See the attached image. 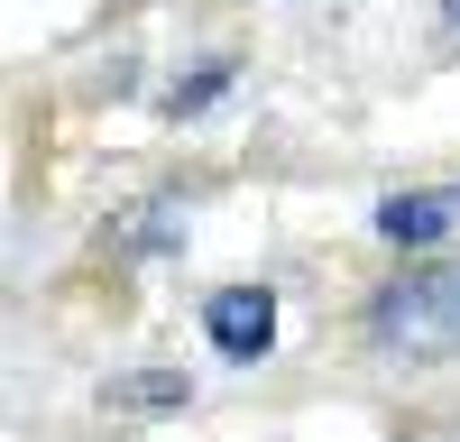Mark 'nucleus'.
Instances as JSON below:
<instances>
[{
    "label": "nucleus",
    "mask_w": 460,
    "mask_h": 442,
    "mask_svg": "<svg viewBox=\"0 0 460 442\" xmlns=\"http://www.w3.org/2000/svg\"><path fill=\"white\" fill-rule=\"evenodd\" d=\"M368 350L433 368L460 359V258H424V268H396L387 286L368 295Z\"/></svg>",
    "instance_id": "f257e3e1"
},
{
    "label": "nucleus",
    "mask_w": 460,
    "mask_h": 442,
    "mask_svg": "<svg viewBox=\"0 0 460 442\" xmlns=\"http://www.w3.org/2000/svg\"><path fill=\"white\" fill-rule=\"evenodd\" d=\"M368 231L387 249H442V240H460V184H405V194L377 203Z\"/></svg>",
    "instance_id": "f03ea898"
},
{
    "label": "nucleus",
    "mask_w": 460,
    "mask_h": 442,
    "mask_svg": "<svg viewBox=\"0 0 460 442\" xmlns=\"http://www.w3.org/2000/svg\"><path fill=\"white\" fill-rule=\"evenodd\" d=\"M203 332H212L221 359H267L277 350V295L267 286H221L203 305Z\"/></svg>",
    "instance_id": "7ed1b4c3"
},
{
    "label": "nucleus",
    "mask_w": 460,
    "mask_h": 442,
    "mask_svg": "<svg viewBox=\"0 0 460 442\" xmlns=\"http://www.w3.org/2000/svg\"><path fill=\"white\" fill-rule=\"evenodd\" d=\"M175 221H184V203H175V194H157V203H138V212L120 221V249H129V258H166V249L184 240Z\"/></svg>",
    "instance_id": "20e7f679"
},
{
    "label": "nucleus",
    "mask_w": 460,
    "mask_h": 442,
    "mask_svg": "<svg viewBox=\"0 0 460 442\" xmlns=\"http://www.w3.org/2000/svg\"><path fill=\"white\" fill-rule=\"evenodd\" d=\"M194 387L175 378V368H129V378H111V405H138V415H166V405H184Z\"/></svg>",
    "instance_id": "39448f33"
},
{
    "label": "nucleus",
    "mask_w": 460,
    "mask_h": 442,
    "mask_svg": "<svg viewBox=\"0 0 460 442\" xmlns=\"http://www.w3.org/2000/svg\"><path fill=\"white\" fill-rule=\"evenodd\" d=\"M221 84H230V65H203V74H194V84H184V93H175L166 110H175V120H184V110H203V102H212Z\"/></svg>",
    "instance_id": "423d86ee"
},
{
    "label": "nucleus",
    "mask_w": 460,
    "mask_h": 442,
    "mask_svg": "<svg viewBox=\"0 0 460 442\" xmlns=\"http://www.w3.org/2000/svg\"><path fill=\"white\" fill-rule=\"evenodd\" d=\"M442 19H451V28H460V0H442Z\"/></svg>",
    "instance_id": "0eeeda50"
},
{
    "label": "nucleus",
    "mask_w": 460,
    "mask_h": 442,
    "mask_svg": "<svg viewBox=\"0 0 460 442\" xmlns=\"http://www.w3.org/2000/svg\"><path fill=\"white\" fill-rule=\"evenodd\" d=\"M414 442H433V433H414Z\"/></svg>",
    "instance_id": "6e6552de"
}]
</instances>
